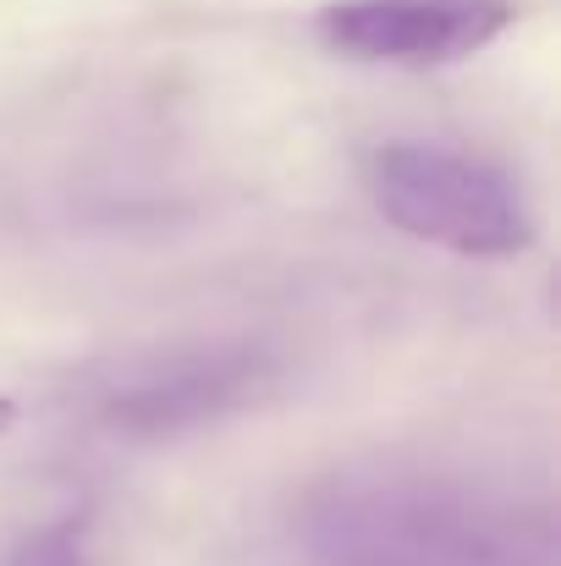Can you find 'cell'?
Listing matches in <instances>:
<instances>
[{"mask_svg":"<svg viewBox=\"0 0 561 566\" xmlns=\"http://www.w3.org/2000/svg\"><path fill=\"white\" fill-rule=\"evenodd\" d=\"M6 566H83V523L77 517H55L44 528H33Z\"/></svg>","mask_w":561,"mask_h":566,"instance_id":"obj_5","label":"cell"},{"mask_svg":"<svg viewBox=\"0 0 561 566\" xmlns=\"http://www.w3.org/2000/svg\"><path fill=\"white\" fill-rule=\"evenodd\" d=\"M270 379H276V364L259 347H215V353L160 358L105 390L100 423L127 440H166V434H187V429H204V423L237 412Z\"/></svg>","mask_w":561,"mask_h":566,"instance_id":"obj_4","label":"cell"},{"mask_svg":"<svg viewBox=\"0 0 561 566\" xmlns=\"http://www.w3.org/2000/svg\"><path fill=\"white\" fill-rule=\"evenodd\" d=\"M314 566H561L557 506L463 473L353 468L303 495Z\"/></svg>","mask_w":561,"mask_h":566,"instance_id":"obj_1","label":"cell"},{"mask_svg":"<svg viewBox=\"0 0 561 566\" xmlns=\"http://www.w3.org/2000/svg\"><path fill=\"white\" fill-rule=\"evenodd\" d=\"M359 177L385 226L463 259H518L540 237L529 198L501 166L446 144H374Z\"/></svg>","mask_w":561,"mask_h":566,"instance_id":"obj_2","label":"cell"},{"mask_svg":"<svg viewBox=\"0 0 561 566\" xmlns=\"http://www.w3.org/2000/svg\"><path fill=\"white\" fill-rule=\"evenodd\" d=\"M518 17V0H331L314 11V39L359 66L429 72L479 55Z\"/></svg>","mask_w":561,"mask_h":566,"instance_id":"obj_3","label":"cell"},{"mask_svg":"<svg viewBox=\"0 0 561 566\" xmlns=\"http://www.w3.org/2000/svg\"><path fill=\"white\" fill-rule=\"evenodd\" d=\"M11 429H17V401H11V396H0V440H6Z\"/></svg>","mask_w":561,"mask_h":566,"instance_id":"obj_6","label":"cell"}]
</instances>
